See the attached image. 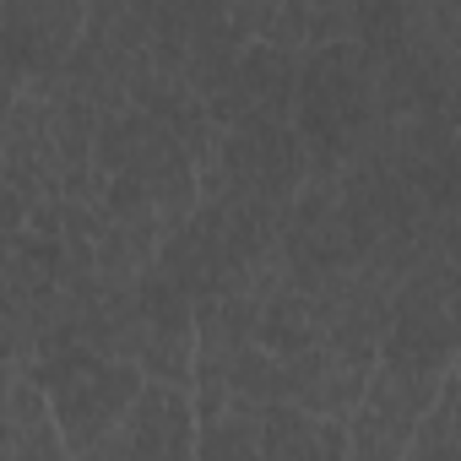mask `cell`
<instances>
[{
    "instance_id": "1",
    "label": "cell",
    "mask_w": 461,
    "mask_h": 461,
    "mask_svg": "<svg viewBox=\"0 0 461 461\" xmlns=\"http://www.w3.org/2000/svg\"><path fill=\"white\" fill-rule=\"evenodd\" d=\"M23 375L44 391V402H50L71 456H87L147 391V369L141 364L98 353V348H77V342L44 348Z\"/></svg>"
},
{
    "instance_id": "2",
    "label": "cell",
    "mask_w": 461,
    "mask_h": 461,
    "mask_svg": "<svg viewBox=\"0 0 461 461\" xmlns=\"http://www.w3.org/2000/svg\"><path fill=\"white\" fill-rule=\"evenodd\" d=\"M445 380L450 375H429V369L380 358L364 402L348 418V461H402L412 450L423 418L434 412Z\"/></svg>"
},
{
    "instance_id": "3",
    "label": "cell",
    "mask_w": 461,
    "mask_h": 461,
    "mask_svg": "<svg viewBox=\"0 0 461 461\" xmlns=\"http://www.w3.org/2000/svg\"><path fill=\"white\" fill-rule=\"evenodd\" d=\"M77 461H201V418L190 391L147 380L141 402Z\"/></svg>"
},
{
    "instance_id": "4",
    "label": "cell",
    "mask_w": 461,
    "mask_h": 461,
    "mask_svg": "<svg viewBox=\"0 0 461 461\" xmlns=\"http://www.w3.org/2000/svg\"><path fill=\"white\" fill-rule=\"evenodd\" d=\"M87 6H0V44H6V82L12 98L28 87H55L87 33Z\"/></svg>"
},
{
    "instance_id": "5",
    "label": "cell",
    "mask_w": 461,
    "mask_h": 461,
    "mask_svg": "<svg viewBox=\"0 0 461 461\" xmlns=\"http://www.w3.org/2000/svg\"><path fill=\"white\" fill-rule=\"evenodd\" d=\"M6 461H71V445L44 391L23 369H12V391H6Z\"/></svg>"
},
{
    "instance_id": "6",
    "label": "cell",
    "mask_w": 461,
    "mask_h": 461,
    "mask_svg": "<svg viewBox=\"0 0 461 461\" xmlns=\"http://www.w3.org/2000/svg\"><path fill=\"white\" fill-rule=\"evenodd\" d=\"M402 461H461V375L445 380L434 412L423 418V429Z\"/></svg>"
}]
</instances>
